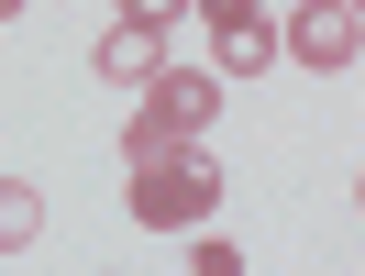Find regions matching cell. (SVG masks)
<instances>
[{
	"label": "cell",
	"instance_id": "6da1fadb",
	"mask_svg": "<svg viewBox=\"0 0 365 276\" xmlns=\"http://www.w3.org/2000/svg\"><path fill=\"white\" fill-rule=\"evenodd\" d=\"M222 210V155L200 133L188 144H155V155H122V221L144 232H200Z\"/></svg>",
	"mask_w": 365,
	"mask_h": 276
},
{
	"label": "cell",
	"instance_id": "7a4b0ae2",
	"mask_svg": "<svg viewBox=\"0 0 365 276\" xmlns=\"http://www.w3.org/2000/svg\"><path fill=\"white\" fill-rule=\"evenodd\" d=\"M222 122V78L210 67H155L133 89V122H122V155H155V144H188Z\"/></svg>",
	"mask_w": 365,
	"mask_h": 276
},
{
	"label": "cell",
	"instance_id": "3957f363",
	"mask_svg": "<svg viewBox=\"0 0 365 276\" xmlns=\"http://www.w3.org/2000/svg\"><path fill=\"white\" fill-rule=\"evenodd\" d=\"M277 55L310 67V78H343L365 55V11H354V0H299L288 23H277Z\"/></svg>",
	"mask_w": 365,
	"mask_h": 276
},
{
	"label": "cell",
	"instance_id": "277c9868",
	"mask_svg": "<svg viewBox=\"0 0 365 276\" xmlns=\"http://www.w3.org/2000/svg\"><path fill=\"white\" fill-rule=\"evenodd\" d=\"M210 33V78H255L277 67V23H266V0H188Z\"/></svg>",
	"mask_w": 365,
	"mask_h": 276
},
{
	"label": "cell",
	"instance_id": "5b68a950",
	"mask_svg": "<svg viewBox=\"0 0 365 276\" xmlns=\"http://www.w3.org/2000/svg\"><path fill=\"white\" fill-rule=\"evenodd\" d=\"M89 67L111 78V89H144V78L166 67V45H155V33H133V23H111V33H100V45H89Z\"/></svg>",
	"mask_w": 365,
	"mask_h": 276
},
{
	"label": "cell",
	"instance_id": "8992f818",
	"mask_svg": "<svg viewBox=\"0 0 365 276\" xmlns=\"http://www.w3.org/2000/svg\"><path fill=\"white\" fill-rule=\"evenodd\" d=\"M34 232H45V188L0 177V254H34Z\"/></svg>",
	"mask_w": 365,
	"mask_h": 276
},
{
	"label": "cell",
	"instance_id": "52a82bcc",
	"mask_svg": "<svg viewBox=\"0 0 365 276\" xmlns=\"http://www.w3.org/2000/svg\"><path fill=\"white\" fill-rule=\"evenodd\" d=\"M178 11H188V0H111V23H133V33H166Z\"/></svg>",
	"mask_w": 365,
	"mask_h": 276
},
{
	"label": "cell",
	"instance_id": "ba28073f",
	"mask_svg": "<svg viewBox=\"0 0 365 276\" xmlns=\"http://www.w3.org/2000/svg\"><path fill=\"white\" fill-rule=\"evenodd\" d=\"M188 265H200V276H244V243H222V232H200V243H188Z\"/></svg>",
	"mask_w": 365,
	"mask_h": 276
},
{
	"label": "cell",
	"instance_id": "9c48e42d",
	"mask_svg": "<svg viewBox=\"0 0 365 276\" xmlns=\"http://www.w3.org/2000/svg\"><path fill=\"white\" fill-rule=\"evenodd\" d=\"M11 11H23V0H0V23H11Z\"/></svg>",
	"mask_w": 365,
	"mask_h": 276
}]
</instances>
